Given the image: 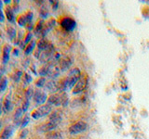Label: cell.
Instances as JSON below:
<instances>
[{
  "instance_id": "6da1fadb",
  "label": "cell",
  "mask_w": 149,
  "mask_h": 139,
  "mask_svg": "<svg viewBox=\"0 0 149 139\" xmlns=\"http://www.w3.org/2000/svg\"><path fill=\"white\" fill-rule=\"evenodd\" d=\"M81 77V72L79 69L74 68L71 70L66 78H64L62 82L59 83V90L61 92H65L72 89L77 85V83Z\"/></svg>"
},
{
  "instance_id": "7a4b0ae2",
  "label": "cell",
  "mask_w": 149,
  "mask_h": 139,
  "mask_svg": "<svg viewBox=\"0 0 149 139\" xmlns=\"http://www.w3.org/2000/svg\"><path fill=\"white\" fill-rule=\"evenodd\" d=\"M68 103L67 95L64 92H60L57 94L51 95L48 98V104L50 106H66Z\"/></svg>"
},
{
  "instance_id": "3957f363",
  "label": "cell",
  "mask_w": 149,
  "mask_h": 139,
  "mask_svg": "<svg viewBox=\"0 0 149 139\" xmlns=\"http://www.w3.org/2000/svg\"><path fill=\"white\" fill-rule=\"evenodd\" d=\"M52 111V107L50 105L47 104V105H42L40 106L39 108H37L36 109H35L32 112V118L33 119H40L43 118L45 116L50 114V112Z\"/></svg>"
},
{
  "instance_id": "277c9868",
  "label": "cell",
  "mask_w": 149,
  "mask_h": 139,
  "mask_svg": "<svg viewBox=\"0 0 149 139\" xmlns=\"http://www.w3.org/2000/svg\"><path fill=\"white\" fill-rule=\"evenodd\" d=\"M60 24L63 29L66 32H73L74 30V28L77 27V23L74 21V20L69 17L63 18L60 21Z\"/></svg>"
},
{
  "instance_id": "5b68a950",
  "label": "cell",
  "mask_w": 149,
  "mask_h": 139,
  "mask_svg": "<svg viewBox=\"0 0 149 139\" xmlns=\"http://www.w3.org/2000/svg\"><path fill=\"white\" fill-rule=\"evenodd\" d=\"M88 128V124L86 122H77L74 124H73L71 127L69 128V133L71 134H77L79 133H82L84 131H86Z\"/></svg>"
},
{
  "instance_id": "8992f818",
  "label": "cell",
  "mask_w": 149,
  "mask_h": 139,
  "mask_svg": "<svg viewBox=\"0 0 149 139\" xmlns=\"http://www.w3.org/2000/svg\"><path fill=\"white\" fill-rule=\"evenodd\" d=\"M87 85H88V78L86 76L81 75L80 79L77 83V85L73 88V93L74 94H79V93L83 92L85 90Z\"/></svg>"
},
{
  "instance_id": "52a82bcc",
  "label": "cell",
  "mask_w": 149,
  "mask_h": 139,
  "mask_svg": "<svg viewBox=\"0 0 149 139\" xmlns=\"http://www.w3.org/2000/svg\"><path fill=\"white\" fill-rule=\"evenodd\" d=\"M32 20H33V12L27 11L26 13L22 14V15L17 18V22L20 26L25 27L29 22H32Z\"/></svg>"
},
{
  "instance_id": "ba28073f",
  "label": "cell",
  "mask_w": 149,
  "mask_h": 139,
  "mask_svg": "<svg viewBox=\"0 0 149 139\" xmlns=\"http://www.w3.org/2000/svg\"><path fill=\"white\" fill-rule=\"evenodd\" d=\"M33 98H34V101L36 105H42V104H44L47 100V94L43 90L37 89L35 91Z\"/></svg>"
},
{
  "instance_id": "9c48e42d",
  "label": "cell",
  "mask_w": 149,
  "mask_h": 139,
  "mask_svg": "<svg viewBox=\"0 0 149 139\" xmlns=\"http://www.w3.org/2000/svg\"><path fill=\"white\" fill-rule=\"evenodd\" d=\"M47 68H48V73H47V75L50 78H55L59 75L60 73V68H58V66L56 64H49L47 65Z\"/></svg>"
},
{
  "instance_id": "30bf717a",
  "label": "cell",
  "mask_w": 149,
  "mask_h": 139,
  "mask_svg": "<svg viewBox=\"0 0 149 139\" xmlns=\"http://www.w3.org/2000/svg\"><path fill=\"white\" fill-rule=\"evenodd\" d=\"M11 53V46L9 45H4L2 47V63L7 64L9 60V56Z\"/></svg>"
},
{
  "instance_id": "8fae6325",
  "label": "cell",
  "mask_w": 149,
  "mask_h": 139,
  "mask_svg": "<svg viewBox=\"0 0 149 139\" xmlns=\"http://www.w3.org/2000/svg\"><path fill=\"white\" fill-rule=\"evenodd\" d=\"M59 125V122H55V120H49L48 122L45 123L44 125H42V126H40L39 130L41 132H50L52 131V130H54L56 127H57Z\"/></svg>"
},
{
  "instance_id": "7c38bea8",
  "label": "cell",
  "mask_w": 149,
  "mask_h": 139,
  "mask_svg": "<svg viewBox=\"0 0 149 139\" xmlns=\"http://www.w3.org/2000/svg\"><path fill=\"white\" fill-rule=\"evenodd\" d=\"M14 132V127L11 125H8V126L5 127L1 133H0V139H9L10 136L13 134Z\"/></svg>"
},
{
  "instance_id": "4fadbf2b",
  "label": "cell",
  "mask_w": 149,
  "mask_h": 139,
  "mask_svg": "<svg viewBox=\"0 0 149 139\" xmlns=\"http://www.w3.org/2000/svg\"><path fill=\"white\" fill-rule=\"evenodd\" d=\"M5 16H6V18L8 19V21L9 22H11V23H14L15 22L16 20V18H15V13H14V10L12 9V8L10 6H7L6 8H5Z\"/></svg>"
},
{
  "instance_id": "5bb4252c",
  "label": "cell",
  "mask_w": 149,
  "mask_h": 139,
  "mask_svg": "<svg viewBox=\"0 0 149 139\" xmlns=\"http://www.w3.org/2000/svg\"><path fill=\"white\" fill-rule=\"evenodd\" d=\"M44 27H45V22L44 21H38L36 22V24L35 25V28H34V34L38 36L39 38H41V35H42V32H43V30H44Z\"/></svg>"
},
{
  "instance_id": "9a60e30c",
  "label": "cell",
  "mask_w": 149,
  "mask_h": 139,
  "mask_svg": "<svg viewBox=\"0 0 149 139\" xmlns=\"http://www.w3.org/2000/svg\"><path fill=\"white\" fill-rule=\"evenodd\" d=\"M2 105H3V111L5 113L9 112L12 109V102H11L10 97H9L8 96H7L6 97H5L3 102H2Z\"/></svg>"
},
{
  "instance_id": "2e32d148",
  "label": "cell",
  "mask_w": 149,
  "mask_h": 139,
  "mask_svg": "<svg viewBox=\"0 0 149 139\" xmlns=\"http://www.w3.org/2000/svg\"><path fill=\"white\" fill-rule=\"evenodd\" d=\"M60 70L61 71H66L67 69H69V67L71 66V64H72V61L70 60L69 58L67 57H65L62 59H60Z\"/></svg>"
},
{
  "instance_id": "e0dca14e",
  "label": "cell",
  "mask_w": 149,
  "mask_h": 139,
  "mask_svg": "<svg viewBox=\"0 0 149 139\" xmlns=\"http://www.w3.org/2000/svg\"><path fill=\"white\" fill-rule=\"evenodd\" d=\"M49 45L50 44L48 42V40L46 38H42V39H39L38 43H37V49H39L42 52V51H45L46 49H48Z\"/></svg>"
},
{
  "instance_id": "ac0fdd59",
  "label": "cell",
  "mask_w": 149,
  "mask_h": 139,
  "mask_svg": "<svg viewBox=\"0 0 149 139\" xmlns=\"http://www.w3.org/2000/svg\"><path fill=\"white\" fill-rule=\"evenodd\" d=\"M7 34L9 37V39L13 41L14 39H16L17 37V32L15 30V28L11 25H8L7 26Z\"/></svg>"
},
{
  "instance_id": "d6986e66",
  "label": "cell",
  "mask_w": 149,
  "mask_h": 139,
  "mask_svg": "<svg viewBox=\"0 0 149 139\" xmlns=\"http://www.w3.org/2000/svg\"><path fill=\"white\" fill-rule=\"evenodd\" d=\"M46 88L50 92H56L59 90V83H56L54 81H50L46 83Z\"/></svg>"
},
{
  "instance_id": "ffe728a7",
  "label": "cell",
  "mask_w": 149,
  "mask_h": 139,
  "mask_svg": "<svg viewBox=\"0 0 149 139\" xmlns=\"http://www.w3.org/2000/svg\"><path fill=\"white\" fill-rule=\"evenodd\" d=\"M36 47V41L35 40H32L29 44H28L26 46H25V48H24V54L27 56V55H30L33 51H34Z\"/></svg>"
},
{
  "instance_id": "44dd1931",
  "label": "cell",
  "mask_w": 149,
  "mask_h": 139,
  "mask_svg": "<svg viewBox=\"0 0 149 139\" xmlns=\"http://www.w3.org/2000/svg\"><path fill=\"white\" fill-rule=\"evenodd\" d=\"M34 94H35V91L34 89H33L32 87H28L27 89L25 90V93H24V96H25V98L24 99H28V100H30L33 96H34Z\"/></svg>"
},
{
  "instance_id": "7402d4cb",
  "label": "cell",
  "mask_w": 149,
  "mask_h": 139,
  "mask_svg": "<svg viewBox=\"0 0 149 139\" xmlns=\"http://www.w3.org/2000/svg\"><path fill=\"white\" fill-rule=\"evenodd\" d=\"M7 86H8V79L7 77L3 76V78L0 80V92H4L6 90Z\"/></svg>"
},
{
  "instance_id": "603a6c76",
  "label": "cell",
  "mask_w": 149,
  "mask_h": 139,
  "mask_svg": "<svg viewBox=\"0 0 149 139\" xmlns=\"http://www.w3.org/2000/svg\"><path fill=\"white\" fill-rule=\"evenodd\" d=\"M23 113V111L22 109V108H19L17 109L15 114H14V120H16V122H20L21 123V120H22V115Z\"/></svg>"
},
{
  "instance_id": "cb8c5ba5",
  "label": "cell",
  "mask_w": 149,
  "mask_h": 139,
  "mask_svg": "<svg viewBox=\"0 0 149 139\" xmlns=\"http://www.w3.org/2000/svg\"><path fill=\"white\" fill-rule=\"evenodd\" d=\"M29 122H30V117H29V116H24V117L21 120V123H20L21 124V128L24 129Z\"/></svg>"
},
{
  "instance_id": "d4e9b609",
  "label": "cell",
  "mask_w": 149,
  "mask_h": 139,
  "mask_svg": "<svg viewBox=\"0 0 149 139\" xmlns=\"http://www.w3.org/2000/svg\"><path fill=\"white\" fill-rule=\"evenodd\" d=\"M47 81H46V78L45 77H40L39 79H37V80L36 81V83H35V85L37 86V87H43V86H45L46 85V83Z\"/></svg>"
},
{
  "instance_id": "484cf974",
  "label": "cell",
  "mask_w": 149,
  "mask_h": 139,
  "mask_svg": "<svg viewBox=\"0 0 149 139\" xmlns=\"http://www.w3.org/2000/svg\"><path fill=\"white\" fill-rule=\"evenodd\" d=\"M22 81L24 82V83H30L31 82H32V76L30 75V74H28V73H26V72H24L22 74Z\"/></svg>"
},
{
  "instance_id": "4316f807",
  "label": "cell",
  "mask_w": 149,
  "mask_h": 139,
  "mask_svg": "<svg viewBox=\"0 0 149 139\" xmlns=\"http://www.w3.org/2000/svg\"><path fill=\"white\" fill-rule=\"evenodd\" d=\"M22 72H21V71H17L15 73H14L13 74V80L14 81H15V82H19V81H20L21 80V78L22 77Z\"/></svg>"
},
{
  "instance_id": "83f0119b",
  "label": "cell",
  "mask_w": 149,
  "mask_h": 139,
  "mask_svg": "<svg viewBox=\"0 0 149 139\" xmlns=\"http://www.w3.org/2000/svg\"><path fill=\"white\" fill-rule=\"evenodd\" d=\"M29 105H30V100L28 99H24V101L22 102V109L23 112H26L28 110V108H29Z\"/></svg>"
},
{
  "instance_id": "f1b7e54d",
  "label": "cell",
  "mask_w": 149,
  "mask_h": 139,
  "mask_svg": "<svg viewBox=\"0 0 149 139\" xmlns=\"http://www.w3.org/2000/svg\"><path fill=\"white\" fill-rule=\"evenodd\" d=\"M19 5H20V1L19 0H16V1H13L12 3V9L14 10V12H17L19 10Z\"/></svg>"
},
{
  "instance_id": "f546056e",
  "label": "cell",
  "mask_w": 149,
  "mask_h": 139,
  "mask_svg": "<svg viewBox=\"0 0 149 139\" xmlns=\"http://www.w3.org/2000/svg\"><path fill=\"white\" fill-rule=\"evenodd\" d=\"M48 15H49V12L47 10V8H40V16L42 18H46Z\"/></svg>"
},
{
  "instance_id": "4dcf8cb0",
  "label": "cell",
  "mask_w": 149,
  "mask_h": 139,
  "mask_svg": "<svg viewBox=\"0 0 149 139\" xmlns=\"http://www.w3.org/2000/svg\"><path fill=\"white\" fill-rule=\"evenodd\" d=\"M27 133H28V131H27V130L22 129V132L21 134H20V137H21V138H24V137L27 136Z\"/></svg>"
},
{
  "instance_id": "1f68e13d",
  "label": "cell",
  "mask_w": 149,
  "mask_h": 139,
  "mask_svg": "<svg viewBox=\"0 0 149 139\" xmlns=\"http://www.w3.org/2000/svg\"><path fill=\"white\" fill-rule=\"evenodd\" d=\"M5 18H6L5 13L2 10H0V22H3L5 21Z\"/></svg>"
},
{
  "instance_id": "d6a6232c",
  "label": "cell",
  "mask_w": 149,
  "mask_h": 139,
  "mask_svg": "<svg viewBox=\"0 0 149 139\" xmlns=\"http://www.w3.org/2000/svg\"><path fill=\"white\" fill-rule=\"evenodd\" d=\"M50 3H51V5H52L53 9H57L58 5H59V2L58 1H50Z\"/></svg>"
},
{
  "instance_id": "836d02e7",
  "label": "cell",
  "mask_w": 149,
  "mask_h": 139,
  "mask_svg": "<svg viewBox=\"0 0 149 139\" xmlns=\"http://www.w3.org/2000/svg\"><path fill=\"white\" fill-rule=\"evenodd\" d=\"M12 53H13V55L14 56H18L19 55V50L18 49H13V51H12Z\"/></svg>"
},
{
  "instance_id": "e575fe53",
  "label": "cell",
  "mask_w": 149,
  "mask_h": 139,
  "mask_svg": "<svg viewBox=\"0 0 149 139\" xmlns=\"http://www.w3.org/2000/svg\"><path fill=\"white\" fill-rule=\"evenodd\" d=\"M2 112H4L3 111V105H2L1 102H0V116L2 115Z\"/></svg>"
},
{
  "instance_id": "d590c367",
  "label": "cell",
  "mask_w": 149,
  "mask_h": 139,
  "mask_svg": "<svg viewBox=\"0 0 149 139\" xmlns=\"http://www.w3.org/2000/svg\"><path fill=\"white\" fill-rule=\"evenodd\" d=\"M4 4H6V5H8V6L9 4H11V0H5Z\"/></svg>"
},
{
  "instance_id": "8d00e7d4",
  "label": "cell",
  "mask_w": 149,
  "mask_h": 139,
  "mask_svg": "<svg viewBox=\"0 0 149 139\" xmlns=\"http://www.w3.org/2000/svg\"><path fill=\"white\" fill-rule=\"evenodd\" d=\"M3 4H4V2H3V1H0V10H2V8H3Z\"/></svg>"
},
{
  "instance_id": "74e56055",
  "label": "cell",
  "mask_w": 149,
  "mask_h": 139,
  "mask_svg": "<svg viewBox=\"0 0 149 139\" xmlns=\"http://www.w3.org/2000/svg\"><path fill=\"white\" fill-rule=\"evenodd\" d=\"M1 124H2V123H1V122H0V128H1Z\"/></svg>"
}]
</instances>
